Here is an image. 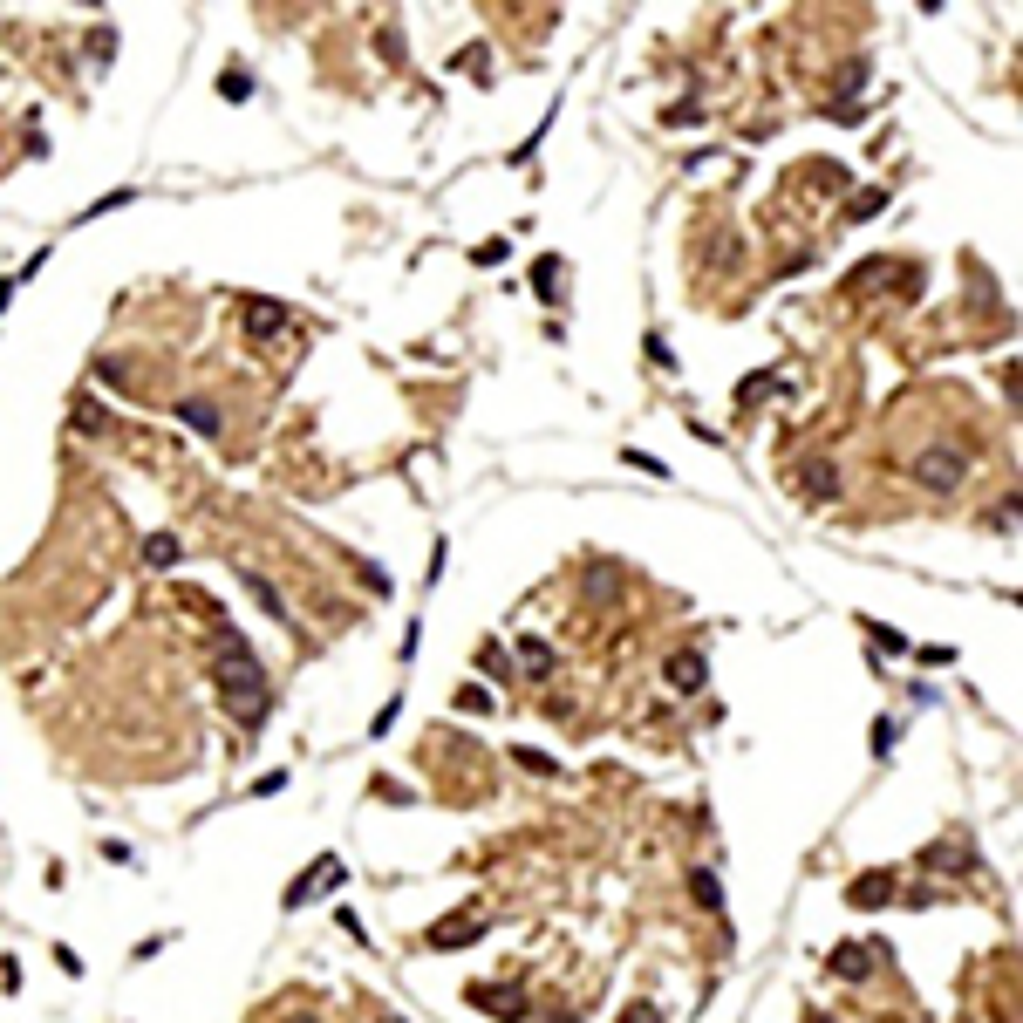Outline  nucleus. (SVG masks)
I'll use <instances>...</instances> for the list:
<instances>
[{"label": "nucleus", "instance_id": "nucleus-21", "mask_svg": "<svg viewBox=\"0 0 1023 1023\" xmlns=\"http://www.w3.org/2000/svg\"><path fill=\"white\" fill-rule=\"evenodd\" d=\"M894 737H901V723H894V717L873 723V758H887V751H894Z\"/></svg>", "mask_w": 1023, "mask_h": 1023}, {"label": "nucleus", "instance_id": "nucleus-30", "mask_svg": "<svg viewBox=\"0 0 1023 1023\" xmlns=\"http://www.w3.org/2000/svg\"><path fill=\"white\" fill-rule=\"evenodd\" d=\"M76 423H82V430H103V410H96V403L82 396V403H76Z\"/></svg>", "mask_w": 1023, "mask_h": 1023}, {"label": "nucleus", "instance_id": "nucleus-15", "mask_svg": "<svg viewBox=\"0 0 1023 1023\" xmlns=\"http://www.w3.org/2000/svg\"><path fill=\"white\" fill-rule=\"evenodd\" d=\"M689 894H696V908H723V880H717V873H689Z\"/></svg>", "mask_w": 1023, "mask_h": 1023}, {"label": "nucleus", "instance_id": "nucleus-27", "mask_svg": "<svg viewBox=\"0 0 1023 1023\" xmlns=\"http://www.w3.org/2000/svg\"><path fill=\"white\" fill-rule=\"evenodd\" d=\"M89 55L110 62V55H116V28H96V35H89Z\"/></svg>", "mask_w": 1023, "mask_h": 1023}, {"label": "nucleus", "instance_id": "nucleus-31", "mask_svg": "<svg viewBox=\"0 0 1023 1023\" xmlns=\"http://www.w3.org/2000/svg\"><path fill=\"white\" fill-rule=\"evenodd\" d=\"M628 1023H662V1010H655V1003H635V1010H628Z\"/></svg>", "mask_w": 1023, "mask_h": 1023}, {"label": "nucleus", "instance_id": "nucleus-5", "mask_svg": "<svg viewBox=\"0 0 1023 1023\" xmlns=\"http://www.w3.org/2000/svg\"><path fill=\"white\" fill-rule=\"evenodd\" d=\"M328 880H341V860H335V853L307 860V867L287 880V908H307V901H314V887H328Z\"/></svg>", "mask_w": 1023, "mask_h": 1023}, {"label": "nucleus", "instance_id": "nucleus-33", "mask_svg": "<svg viewBox=\"0 0 1023 1023\" xmlns=\"http://www.w3.org/2000/svg\"><path fill=\"white\" fill-rule=\"evenodd\" d=\"M389 1023H403V1017H389Z\"/></svg>", "mask_w": 1023, "mask_h": 1023}, {"label": "nucleus", "instance_id": "nucleus-9", "mask_svg": "<svg viewBox=\"0 0 1023 1023\" xmlns=\"http://www.w3.org/2000/svg\"><path fill=\"white\" fill-rule=\"evenodd\" d=\"M873 969V948H860V942H839L833 948V976H846V983H860Z\"/></svg>", "mask_w": 1023, "mask_h": 1023}, {"label": "nucleus", "instance_id": "nucleus-19", "mask_svg": "<svg viewBox=\"0 0 1023 1023\" xmlns=\"http://www.w3.org/2000/svg\"><path fill=\"white\" fill-rule=\"evenodd\" d=\"M805 492H812V498L839 492V471H826V464H812V471H805Z\"/></svg>", "mask_w": 1023, "mask_h": 1023}, {"label": "nucleus", "instance_id": "nucleus-13", "mask_svg": "<svg viewBox=\"0 0 1023 1023\" xmlns=\"http://www.w3.org/2000/svg\"><path fill=\"white\" fill-rule=\"evenodd\" d=\"M771 389H778V376H771V369H758V376H744V382H737V403L751 410V403H764Z\"/></svg>", "mask_w": 1023, "mask_h": 1023}, {"label": "nucleus", "instance_id": "nucleus-1", "mask_svg": "<svg viewBox=\"0 0 1023 1023\" xmlns=\"http://www.w3.org/2000/svg\"><path fill=\"white\" fill-rule=\"evenodd\" d=\"M219 689H226V710L239 717V730H260L266 710H273V689H266V669L253 662V648L232 635L226 655H219Z\"/></svg>", "mask_w": 1023, "mask_h": 1023}, {"label": "nucleus", "instance_id": "nucleus-14", "mask_svg": "<svg viewBox=\"0 0 1023 1023\" xmlns=\"http://www.w3.org/2000/svg\"><path fill=\"white\" fill-rule=\"evenodd\" d=\"M519 662H526V676H546V669H553V648L539 642V635H526V642H519Z\"/></svg>", "mask_w": 1023, "mask_h": 1023}, {"label": "nucleus", "instance_id": "nucleus-29", "mask_svg": "<svg viewBox=\"0 0 1023 1023\" xmlns=\"http://www.w3.org/2000/svg\"><path fill=\"white\" fill-rule=\"evenodd\" d=\"M880 205H887V191H867V198H853V219H873Z\"/></svg>", "mask_w": 1023, "mask_h": 1023}, {"label": "nucleus", "instance_id": "nucleus-11", "mask_svg": "<svg viewBox=\"0 0 1023 1023\" xmlns=\"http://www.w3.org/2000/svg\"><path fill=\"white\" fill-rule=\"evenodd\" d=\"M178 560H185V539L178 532H151L144 539V567H178Z\"/></svg>", "mask_w": 1023, "mask_h": 1023}, {"label": "nucleus", "instance_id": "nucleus-8", "mask_svg": "<svg viewBox=\"0 0 1023 1023\" xmlns=\"http://www.w3.org/2000/svg\"><path fill=\"white\" fill-rule=\"evenodd\" d=\"M280 328H287V307H280V301H246V335H253V341L280 335Z\"/></svg>", "mask_w": 1023, "mask_h": 1023}, {"label": "nucleus", "instance_id": "nucleus-10", "mask_svg": "<svg viewBox=\"0 0 1023 1023\" xmlns=\"http://www.w3.org/2000/svg\"><path fill=\"white\" fill-rule=\"evenodd\" d=\"M178 423L198 430V437H219V410H212L205 396H185V403H178Z\"/></svg>", "mask_w": 1023, "mask_h": 1023}, {"label": "nucleus", "instance_id": "nucleus-6", "mask_svg": "<svg viewBox=\"0 0 1023 1023\" xmlns=\"http://www.w3.org/2000/svg\"><path fill=\"white\" fill-rule=\"evenodd\" d=\"M703 682H710V662H703V648H676V655H669V689H676V696H696Z\"/></svg>", "mask_w": 1023, "mask_h": 1023}, {"label": "nucleus", "instance_id": "nucleus-32", "mask_svg": "<svg viewBox=\"0 0 1023 1023\" xmlns=\"http://www.w3.org/2000/svg\"><path fill=\"white\" fill-rule=\"evenodd\" d=\"M553 1023H580V1017H553Z\"/></svg>", "mask_w": 1023, "mask_h": 1023}, {"label": "nucleus", "instance_id": "nucleus-28", "mask_svg": "<svg viewBox=\"0 0 1023 1023\" xmlns=\"http://www.w3.org/2000/svg\"><path fill=\"white\" fill-rule=\"evenodd\" d=\"M648 362H655V369H676V355H669V341H662V335H648Z\"/></svg>", "mask_w": 1023, "mask_h": 1023}, {"label": "nucleus", "instance_id": "nucleus-18", "mask_svg": "<svg viewBox=\"0 0 1023 1023\" xmlns=\"http://www.w3.org/2000/svg\"><path fill=\"white\" fill-rule=\"evenodd\" d=\"M512 758H519V764H526V771H532V778H560V764H553V758H546V751H526V744H519V751H512Z\"/></svg>", "mask_w": 1023, "mask_h": 1023}, {"label": "nucleus", "instance_id": "nucleus-25", "mask_svg": "<svg viewBox=\"0 0 1023 1023\" xmlns=\"http://www.w3.org/2000/svg\"><path fill=\"white\" fill-rule=\"evenodd\" d=\"M273 792H287V771H260L253 778V798H273Z\"/></svg>", "mask_w": 1023, "mask_h": 1023}, {"label": "nucleus", "instance_id": "nucleus-26", "mask_svg": "<svg viewBox=\"0 0 1023 1023\" xmlns=\"http://www.w3.org/2000/svg\"><path fill=\"white\" fill-rule=\"evenodd\" d=\"M457 710H471V717H485V710H492V689H464V696H457Z\"/></svg>", "mask_w": 1023, "mask_h": 1023}, {"label": "nucleus", "instance_id": "nucleus-12", "mask_svg": "<svg viewBox=\"0 0 1023 1023\" xmlns=\"http://www.w3.org/2000/svg\"><path fill=\"white\" fill-rule=\"evenodd\" d=\"M246 594H253V601H260L266 614H273V621H287V601L273 594V580H266V573H246Z\"/></svg>", "mask_w": 1023, "mask_h": 1023}, {"label": "nucleus", "instance_id": "nucleus-16", "mask_svg": "<svg viewBox=\"0 0 1023 1023\" xmlns=\"http://www.w3.org/2000/svg\"><path fill=\"white\" fill-rule=\"evenodd\" d=\"M860 628H867V635L887 648V655H908V635H901V628H887V621H860Z\"/></svg>", "mask_w": 1023, "mask_h": 1023}, {"label": "nucleus", "instance_id": "nucleus-23", "mask_svg": "<svg viewBox=\"0 0 1023 1023\" xmlns=\"http://www.w3.org/2000/svg\"><path fill=\"white\" fill-rule=\"evenodd\" d=\"M621 464H635V471H648V478H669V464H655L648 451H621Z\"/></svg>", "mask_w": 1023, "mask_h": 1023}, {"label": "nucleus", "instance_id": "nucleus-3", "mask_svg": "<svg viewBox=\"0 0 1023 1023\" xmlns=\"http://www.w3.org/2000/svg\"><path fill=\"white\" fill-rule=\"evenodd\" d=\"M894 894H901L894 867H867V873H853V880H846V908H887Z\"/></svg>", "mask_w": 1023, "mask_h": 1023}, {"label": "nucleus", "instance_id": "nucleus-24", "mask_svg": "<svg viewBox=\"0 0 1023 1023\" xmlns=\"http://www.w3.org/2000/svg\"><path fill=\"white\" fill-rule=\"evenodd\" d=\"M396 710H403V696H389V703L376 710V723H369V737H389V723H396Z\"/></svg>", "mask_w": 1023, "mask_h": 1023}, {"label": "nucleus", "instance_id": "nucleus-4", "mask_svg": "<svg viewBox=\"0 0 1023 1023\" xmlns=\"http://www.w3.org/2000/svg\"><path fill=\"white\" fill-rule=\"evenodd\" d=\"M914 478H921L928 492H955V485H962V451H921L914 457Z\"/></svg>", "mask_w": 1023, "mask_h": 1023}, {"label": "nucleus", "instance_id": "nucleus-22", "mask_svg": "<svg viewBox=\"0 0 1023 1023\" xmlns=\"http://www.w3.org/2000/svg\"><path fill=\"white\" fill-rule=\"evenodd\" d=\"M532 287H539V294H553V287H560V260H539V266H532Z\"/></svg>", "mask_w": 1023, "mask_h": 1023}, {"label": "nucleus", "instance_id": "nucleus-17", "mask_svg": "<svg viewBox=\"0 0 1023 1023\" xmlns=\"http://www.w3.org/2000/svg\"><path fill=\"white\" fill-rule=\"evenodd\" d=\"M219 96H226V103H246V96H253V76H246V69H226V76H219Z\"/></svg>", "mask_w": 1023, "mask_h": 1023}, {"label": "nucleus", "instance_id": "nucleus-2", "mask_svg": "<svg viewBox=\"0 0 1023 1023\" xmlns=\"http://www.w3.org/2000/svg\"><path fill=\"white\" fill-rule=\"evenodd\" d=\"M464 996H471L485 1017H498V1023H526V989H519V983H505V989H498V983H471Z\"/></svg>", "mask_w": 1023, "mask_h": 1023}, {"label": "nucleus", "instance_id": "nucleus-7", "mask_svg": "<svg viewBox=\"0 0 1023 1023\" xmlns=\"http://www.w3.org/2000/svg\"><path fill=\"white\" fill-rule=\"evenodd\" d=\"M478 935H485V914H444L430 928V948H471Z\"/></svg>", "mask_w": 1023, "mask_h": 1023}, {"label": "nucleus", "instance_id": "nucleus-20", "mask_svg": "<svg viewBox=\"0 0 1023 1023\" xmlns=\"http://www.w3.org/2000/svg\"><path fill=\"white\" fill-rule=\"evenodd\" d=\"M505 253H512L505 239H478V246H471V266H498V260H505Z\"/></svg>", "mask_w": 1023, "mask_h": 1023}]
</instances>
